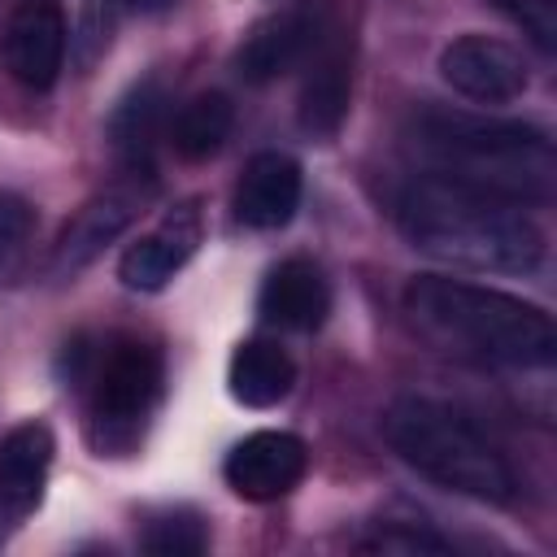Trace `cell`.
<instances>
[{
  "label": "cell",
  "instance_id": "6da1fadb",
  "mask_svg": "<svg viewBox=\"0 0 557 557\" xmlns=\"http://www.w3.org/2000/svg\"><path fill=\"white\" fill-rule=\"evenodd\" d=\"M405 148L431 178H448L518 205H540L553 196V139L527 122L418 104L405 122Z\"/></svg>",
  "mask_w": 557,
  "mask_h": 557
},
{
  "label": "cell",
  "instance_id": "7a4b0ae2",
  "mask_svg": "<svg viewBox=\"0 0 557 557\" xmlns=\"http://www.w3.org/2000/svg\"><path fill=\"white\" fill-rule=\"evenodd\" d=\"M400 235L453 265L474 274H531L544 261V231L518 200L474 191L448 178L418 174L396 196Z\"/></svg>",
  "mask_w": 557,
  "mask_h": 557
},
{
  "label": "cell",
  "instance_id": "3957f363",
  "mask_svg": "<svg viewBox=\"0 0 557 557\" xmlns=\"http://www.w3.org/2000/svg\"><path fill=\"white\" fill-rule=\"evenodd\" d=\"M405 318L431 348L479 366L544 370L557 352L553 318L540 305L448 274L409 278Z\"/></svg>",
  "mask_w": 557,
  "mask_h": 557
},
{
  "label": "cell",
  "instance_id": "277c9868",
  "mask_svg": "<svg viewBox=\"0 0 557 557\" xmlns=\"http://www.w3.org/2000/svg\"><path fill=\"white\" fill-rule=\"evenodd\" d=\"M383 435L392 453L444 492L509 505L518 496V474L509 457L479 431L461 409L431 396H400L383 413Z\"/></svg>",
  "mask_w": 557,
  "mask_h": 557
},
{
  "label": "cell",
  "instance_id": "5b68a950",
  "mask_svg": "<svg viewBox=\"0 0 557 557\" xmlns=\"http://www.w3.org/2000/svg\"><path fill=\"white\" fill-rule=\"evenodd\" d=\"M87 383V440L100 457H131L148 422L161 405L165 392V361L161 348L135 339V335H113L87 357L83 370Z\"/></svg>",
  "mask_w": 557,
  "mask_h": 557
},
{
  "label": "cell",
  "instance_id": "8992f818",
  "mask_svg": "<svg viewBox=\"0 0 557 557\" xmlns=\"http://www.w3.org/2000/svg\"><path fill=\"white\" fill-rule=\"evenodd\" d=\"M152 191H157L152 174H148V170H131V178H122V183L104 187L100 196H91V200L65 222V231L57 235L52 257H48V274H52V278H74L78 270H87V265L144 213V205L152 200Z\"/></svg>",
  "mask_w": 557,
  "mask_h": 557
},
{
  "label": "cell",
  "instance_id": "52a82bcc",
  "mask_svg": "<svg viewBox=\"0 0 557 557\" xmlns=\"http://www.w3.org/2000/svg\"><path fill=\"white\" fill-rule=\"evenodd\" d=\"M70 48V17L61 0H17L0 30L4 70L26 91L57 87Z\"/></svg>",
  "mask_w": 557,
  "mask_h": 557
},
{
  "label": "cell",
  "instance_id": "ba28073f",
  "mask_svg": "<svg viewBox=\"0 0 557 557\" xmlns=\"http://www.w3.org/2000/svg\"><path fill=\"white\" fill-rule=\"evenodd\" d=\"M440 78L474 104H509L531 83L522 52L496 35H457L440 52Z\"/></svg>",
  "mask_w": 557,
  "mask_h": 557
},
{
  "label": "cell",
  "instance_id": "9c48e42d",
  "mask_svg": "<svg viewBox=\"0 0 557 557\" xmlns=\"http://www.w3.org/2000/svg\"><path fill=\"white\" fill-rule=\"evenodd\" d=\"M305 470L309 448L292 431H252L222 461L226 487L244 500H278L305 479Z\"/></svg>",
  "mask_w": 557,
  "mask_h": 557
},
{
  "label": "cell",
  "instance_id": "30bf717a",
  "mask_svg": "<svg viewBox=\"0 0 557 557\" xmlns=\"http://www.w3.org/2000/svg\"><path fill=\"white\" fill-rule=\"evenodd\" d=\"M309 74L300 87V131L309 139H335L348 117L352 96V48L339 26H322L313 48L305 52Z\"/></svg>",
  "mask_w": 557,
  "mask_h": 557
},
{
  "label": "cell",
  "instance_id": "8fae6325",
  "mask_svg": "<svg viewBox=\"0 0 557 557\" xmlns=\"http://www.w3.org/2000/svg\"><path fill=\"white\" fill-rule=\"evenodd\" d=\"M200 235H205L200 205H196V200L174 205L148 235H139V239L122 252L117 278H122L131 292H161V287L196 257Z\"/></svg>",
  "mask_w": 557,
  "mask_h": 557
},
{
  "label": "cell",
  "instance_id": "7c38bea8",
  "mask_svg": "<svg viewBox=\"0 0 557 557\" xmlns=\"http://www.w3.org/2000/svg\"><path fill=\"white\" fill-rule=\"evenodd\" d=\"M318 30H322V17L309 4H292V9H278V13L261 17L244 35V44L235 52L239 78L244 83H257V87L261 83H274L278 74H287L292 65L305 61V52L313 48Z\"/></svg>",
  "mask_w": 557,
  "mask_h": 557
},
{
  "label": "cell",
  "instance_id": "4fadbf2b",
  "mask_svg": "<svg viewBox=\"0 0 557 557\" xmlns=\"http://www.w3.org/2000/svg\"><path fill=\"white\" fill-rule=\"evenodd\" d=\"M300 191H305V178L287 152H257L248 157L235 183V196H231L235 222L244 231H278L296 218Z\"/></svg>",
  "mask_w": 557,
  "mask_h": 557
},
{
  "label": "cell",
  "instance_id": "5bb4252c",
  "mask_svg": "<svg viewBox=\"0 0 557 557\" xmlns=\"http://www.w3.org/2000/svg\"><path fill=\"white\" fill-rule=\"evenodd\" d=\"M257 313L274 331H318L331 313V283L322 265L309 257L278 261L257 292Z\"/></svg>",
  "mask_w": 557,
  "mask_h": 557
},
{
  "label": "cell",
  "instance_id": "9a60e30c",
  "mask_svg": "<svg viewBox=\"0 0 557 557\" xmlns=\"http://www.w3.org/2000/svg\"><path fill=\"white\" fill-rule=\"evenodd\" d=\"M57 440L44 422H22L0 440V513L4 518H26L48 483Z\"/></svg>",
  "mask_w": 557,
  "mask_h": 557
},
{
  "label": "cell",
  "instance_id": "2e32d148",
  "mask_svg": "<svg viewBox=\"0 0 557 557\" xmlns=\"http://www.w3.org/2000/svg\"><path fill=\"white\" fill-rule=\"evenodd\" d=\"M226 387L248 409H274L296 387V361L278 339H244L226 361Z\"/></svg>",
  "mask_w": 557,
  "mask_h": 557
},
{
  "label": "cell",
  "instance_id": "e0dca14e",
  "mask_svg": "<svg viewBox=\"0 0 557 557\" xmlns=\"http://www.w3.org/2000/svg\"><path fill=\"white\" fill-rule=\"evenodd\" d=\"M161 131H165V87L161 78H144L109 113V144L131 170H148V152Z\"/></svg>",
  "mask_w": 557,
  "mask_h": 557
},
{
  "label": "cell",
  "instance_id": "ac0fdd59",
  "mask_svg": "<svg viewBox=\"0 0 557 557\" xmlns=\"http://www.w3.org/2000/svg\"><path fill=\"white\" fill-rule=\"evenodd\" d=\"M235 126V104L222 91H200L187 104H178V113H170L165 122V139L183 161H209Z\"/></svg>",
  "mask_w": 557,
  "mask_h": 557
},
{
  "label": "cell",
  "instance_id": "d6986e66",
  "mask_svg": "<svg viewBox=\"0 0 557 557\" xmlns=\"http://www.w3.org/2000/svg\"><path fill=\"white\" fill-rule=\"evenodd\" d=\"M139 548L152 557H200L209 548V527L196 509H165L148 518Z\"/></svg>",
  "mask_w": 557,
  "mask_h": 557
},
{
  "label": "cell",
  "instance_id": "ffe728a7",
  "mask_svg": "<svg viewBox=\"0 0 557 557\" xmlns=\"http://www.w3.org/2000/svg\"><path fill=\"white\" fill-rule=\"evenodd\" d=\"M361 553H405V557H422V553H453V544L444 535H435L431 527H418V522H374L361 540H357Z\"/></svg>",
  "mask_w": 557,
  "mask_h": 557
},
{
  "label": "cell",
  "instance_id": "44dd1931",
  "mask_svg": "<svg viewBox=\"0 0 557 557\" xmlns=\"http://www.w3.org/2000/svg\"><path fill=\"white\" fill-rule=\"evenodd\" d=\"M35 231V209L17 191H0V278H9L30 244Z\"/></svg>",
  "mask_w": 557,
  "mask_h": 557
},
{
  "label": "cell",
  "instance_id": "7402d4cb",
  "mask_svg": "<svg viewBox=\"0 0 557 557\" xmlns=\"http://www.w3.org/2000/svg\"><path fill=\"white\" fill-rule=\"evenodd\" d=\"M500 9L544 48H557V0H500Z\"/></svg>",
  "mask_w": 557,
  "mask_h": 557
}]
</instances>
